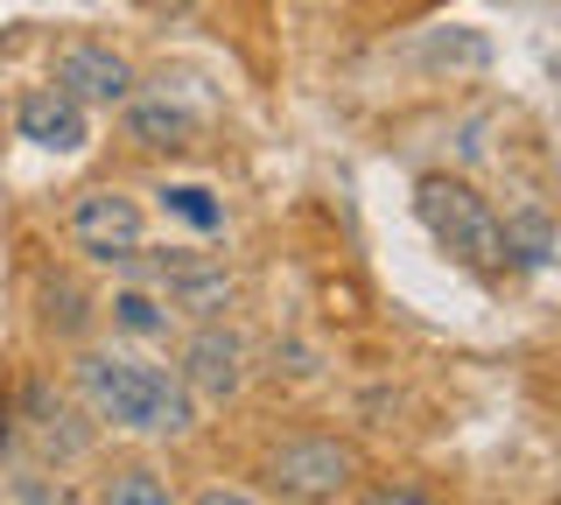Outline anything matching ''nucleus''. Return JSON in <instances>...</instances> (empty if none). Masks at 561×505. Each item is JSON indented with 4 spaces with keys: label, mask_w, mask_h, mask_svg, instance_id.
<instances>
[{
    "label": "nucleus",
    "mask_w": 561,
    "mask_h": 505,
    "mask_svg": "<svg viewBox=\"0 0 561 505\" xmlns=\"http://www.w3.org/2000/svg\"><path fill=\"white\" fill-rule=\"evenodd\" d=\"M57 505H78V498H57Z\"/></svg>",
    "instance_id": "obj_17"
},
{
    "label": "nucleus",
    "mask_w": 561,
    "mask_h": 505,
    "mask_svg": "<svg viewBox=\"0 0 561 505\" xmlns=\"http://www.w3.org/2000/svg\"><path fill=\"white\" fill-rule=\"evenodd\" d=\"M113 323L134 330V337H169L175 309H169L154 288H119V295H113Z\"/></svg>",
    "instance_id": "obj_12"
},
{
    "label": "nucleus",
    "mask_w": 561,
    "mask_h": 505,
    "mask_svg": "<svg viewBox=\"0 0 561 505\" xmlns=\"http://www.w3.org/2000/svg\"><path fill=\"white\" fill-rule=\"evenodd\" d=\"M14 127H22V141L35 148H84L92 141V119H84V106L64 92V84H35V92L14 106Z\"/></svg>",
    "instance_id": "obj_8"
},
{
    "label": "nucleus",
    "mask_w": 561,
    "mask_h": 505,
    "mask_svg": "<svg viewBox=\"0 0 561 505\" xmlns=\"http://www.w3.org/2000/svg\"><path fill=\"white\" fill-rule=\"evenodd\" d=\"M154 288H162V302H175L183 317L197 323H218L225 309H232V282H225L218 260H197V253H169L162 267H154Z\"/></svg>",
    "instance_id": "obj_7"
},
{
    "label": "nucleus",
    "mask_w": 561,
    "mask_h": 505,
    "mask_svg": "<svg viewBox=\"0 0 561 505\" xmlns=\"http://www.w3.org/2000/svg\"><path fill=\"white\" fill-rule=\"evenodd\" d=\"M197 505H253L245 492H225V484H210V492H197Z\"/></svg>",
    "instance_id": "obj_16"
},
{
    "label": "nucleus",
    "mask_w": 561,
    "mask_h": 505,
    "mask_svg": "<svg viewBox=\"0 0 561 505\" xmlns=\"http://www.w3.org/2000/svg\"><path fill=\"white\" fill-rule=\"evenodd\" d=\"M175 379H183L190 393H204V400H232V393L245 387V344H239L225 323H204V330H190V344H183V365H175Z\"/></svg>",
    "instance_id": "obj_6"
},
{
    "label": "nucleus",
    "mask_w": 561,
    "mask_h": 505,
    "mask_svg": "<svg viewBox=\"0 0 561 505\" xmlns=\"http://www.w3.org/2000/svg\"><path fill=\"white\" fill-rule=\"evenodd\" d=\"M127 141L134 148H190L197 141V119L175 106L169 92H148V99H127Z\"/></svg>",
    "instance_id": "obj_10"
},
{
    "label": "nucleus",
    "mask_w": 561,
    "mask_h": 505,
    "mask_svg": "<svg viewBox=\"0 0 561 505\" xmlns=\"http://www.w3.org/2000/svg\"><path fill=\"white\" fill-rule=\"evenodd\" d=\"M358 505H435V498L408 492V484H365V492H358Z\"/></svg>",
    "instance_id": "obj_15"
},
{
    "label": "nucleus",
    "mask_w": 561,
    "mask_h": 505,
    "mask_svg": "<svg viewBox=\"0 0 561 505\" xmlns=\"http://www.w3.org/2000/svg\"><path fill=\"white\" fill-rule=\"evenodd\" d=\"M162 204H169L175 218H190L197 232H218V225H225V211L210 204V190H197V183H183V190H162Z\"/></svg>",
    "instance_id": "obj_14"
},
{
    "label": "nucleus",
    "mask_w": 561,
    "mask_h": 505,
    "mask_svg": "<svg viewBox=\"0 0 561 505\" xmlns=\"http://www.w3.org/2000/svg\"><path fill=\"white\" fill-rule=\"evenodd\" d=\"M414 204H421V225L435 232V246H443L449 260H463L470 274H505V260H513V253H505V218L491 211L470 183L421 176Z\"/></svg>",
    "instance_id": "obj_2"
},
{
    "label": "nucleus",
    "mask_w": 561,
    "mask_h": 505,
    "mask_svg": "<svg viewBox=\"0 0 561 505\" xmlns=\"http://www.w3.org/2000/svg\"><path fill=\"white\" fill-rule=\"evenodd\" d=\"M64 232H70V246L84 260H99V267H134L140 246H148V218H140V204L127 190H84V197L70 204Z\"/></svg>",
    "instance_id": "obj_4"
},
{
    "label": "nucleus",
    "mask_w": 561,
    "mask_h": 505,
    "mask_svg": "<svg viewBox=\"0 0 561 505\" xmlns=\"http://www.w3.org/2000/svg\"><path fill=\"white\" fill-rule=\"evenodd\" d=\"M70 379H78V393H84V408H92V422L119 428V435L169 443V435H190V422H197V408H190V387L169 372V365L134 358V352H113V344H92V352H78Z\"/></svg>",
    "instance_id": "obj_1"
},
{
    "label": "nucleus",
    "mask_w": 561,
    "mask_h": 505,
    "mask_svg": "<svg viewBox=\"0 0 561 505\" xmlns=\"http://www.w3.org/2000/svg\"><path fill=\"white\" fill-rule=\"evenodd\" d=\"M49 84H64L78 106H127L134 99V64L119 57V49H105V43H70V49H57V78Z\"/></svg>",
    "instance_id": "obj_5"
},
{
    "label": "nucleus",
    "mask_w": 561,
    "mask_h": 505,
    "mask_svg": "<svg viewBox=\"0 0 561 505\" xmlns=\"http://www.w3.org/2000/svg\"><path fill=\"white\" fill-rule=\"evenodd\" d=\"M267 484L295 505H323V498H344L358 492V449L337 443V435H288V443L267 449Z\"/></svg>",
    "instance_id": "obj_3"
},
{
    "label": "nucleus",
    "mask_w": 561,
    "mask_h": 505,
    "mask_svg": "<svg viewBox=\"0 0 561 505\" xmlns=\"http://www.w3.org/2000/svg\"><path fill=\"white\" fill-rule=\"evenodd\" d=\"M0 435H8V428H0Z\"/></svg>",
    "instance_id": "obj_18"
},
{
    "label": "nucleus",
    "mask_w": 561,
    "mask_h": 505,
    "mask_svg": "<svg viewBox=\"0 0 561 505\" xmlns=\"http://www.w3.org/2000/svg\"><path fill=\"white\" fill-rule=\"evenodd\" d=\"M505 253L526 260V267H548V260H554V232H548V218H540V211L505 218Z\"/></svg>",
    "instance_id": "obj_13"
},
{
    "label": "nucleus",
    "mask_w": 561,
    "mask_h": 505,
    "mask_svg": "<svg viewBox=\"0 0 561 505\" xmlns=\"http://www.w3.org/2000/svg\"><path fill=\"white\" fill-rule=\"evenodd\" d=\"M22 422L35 435V449H43V457H57V463H70V457H84V449H92V435L78 428V408H70L49 379H28V387H22Z\"/></svg>",
    "instance_id": "obj_9"
},
{
    "label": "nucleus",
    "mask_w": 561,
    "mask_h": 505,
    "mask_svg": "<svg viewBox=\"0 0 561 505\" xmlns=\"http://www.w3.org/2000/svg\"><path fill=\"white\" fill-rule=\"evenodd\" d=\"M99 505H175V492L154 463H113L99 478Z\"/></svg>",
    "instance_id": "obj_11"
}]
</instances>
